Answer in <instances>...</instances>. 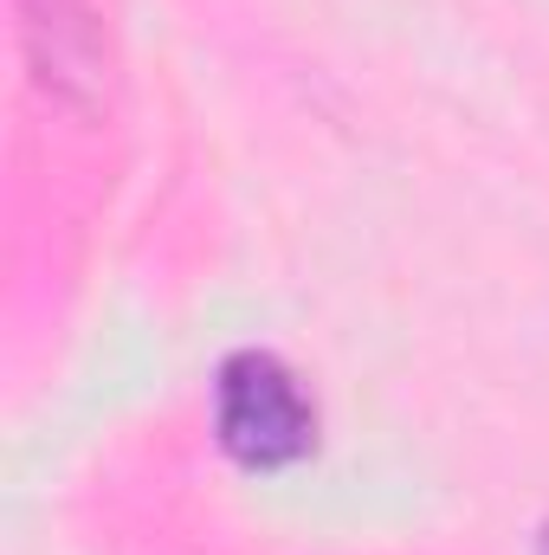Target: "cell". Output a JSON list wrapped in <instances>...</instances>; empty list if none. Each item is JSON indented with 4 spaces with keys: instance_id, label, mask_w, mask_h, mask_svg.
<instances>
[{
    "instance_id": "6da1fadb",
    "label": "cell",
    "mask_w": 549,
    "mask_h": 555,
    "mask_svg": "<svg viewBox=\"0 0 549 555\" xmlns=\"http://www.w3.org/2000/svg\"><path fill=\"white\" fill-rule=\"evenodd\" d=\"M214 439L240 472H291L317 452V401L272 349H233L214 369Z\"/></svg>"
},
{
    "instance_id": "7a4b0ae2",
    "label": "cell",
    "mask_w": 549,
    "mask_h": 555,
    "mask_svg": "<svg viewBox=\"0 0 549 555\" xmlns=\"http://www.w3.org/2000/svg\"><path fill=\"white\" fill-rule=\"evenodd\" d=\"M13 13H20V59H26L33 91L65 117L98 124L117 85L104 13L91 0H20Z\"/></svg>"
},
{
    "instance_id": "3957f363",
    "label": "cell",
    "mask_w": 549,
    "mask_h": 555,
    "mask_svg": "<svg viewBox=\"0 0 549 555\" xmlns=\"http://www.w3.org/2000/svg\"><path fill=\"white\" fill-rule=\"evenodd\" d=\"M537 555H549V524H544V537H537Z\"/></svg>"
}]
</instances>
